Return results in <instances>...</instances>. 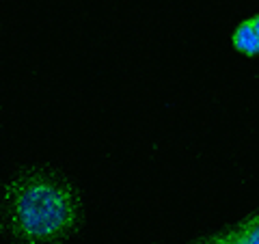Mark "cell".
<instances>
[{"instance_id":"obj_1","label":"cell","mask_w":259,"mask_h":244,"mask_svg":"<svg viewBox=\"0 0 259 244\" xmlns=\"http://www.w3.org/2000/svg\"><path fill=\"white\" fill-rule=\"evenodd\" d=\"M5 214L24 244H52L76 225L78 199L56 177L28 173L7 184Z\"/></svg>"},{"instance_id":"obj_2","label":"cell","mask_w":259,"mask_h":244,"mask_svg":"<svg viewBox=\"0 0 259 244\" xmlns=\"http://www.w3.org/2000/svg\"><path fill=\"white\" fill-rule=\"evenodd\" d=\"M221 244H259V214L238 225L236 229L216 235Z\"/></svg>"},{"instance_id":"obj_3","label":"cell","mask_w":259,"mask_h":244,"mask_svg":"<svg viewBox=\"0 0 259 244\" xmlns=\"http://www.w3.org/2000/svg\"><path fill=\"white\" fill-rule=\"evenodd\" d=\"M233 48L244 54V56H257L259 54V37L257 32L253 28V24H250V20H244L242 24H238V28L233 30Z\"/></svg>"},{"instance_id":"obj_4","label":"cell","mask_w":259,"mask_h":244,"mask_svg":"<svg viewBox=\"0 0 259 244\" xmlns=\"http://www.w3.org/2000/svg\"><path fill=\"white\" fill-rule=\"evenodd\" d=\"M248 20H250V24H253V28H255L257 37H259V13H257V15H253V18H248Z\"/></svg>"},{"instance_id":"obj_5","label":"cell","mask_w":259,"mask_h":244,"mask_svg":"<svg viewBox=\"0 0 259 244\" xmlns=\"http://www.w3.org/2000/svg\"><path fill=\"white\" fill-rule=\"evenodd\" d=\"M201 244H221V242H218L216 238H212V240H207V242H201Z\"/></svg>"}]
</instances>
